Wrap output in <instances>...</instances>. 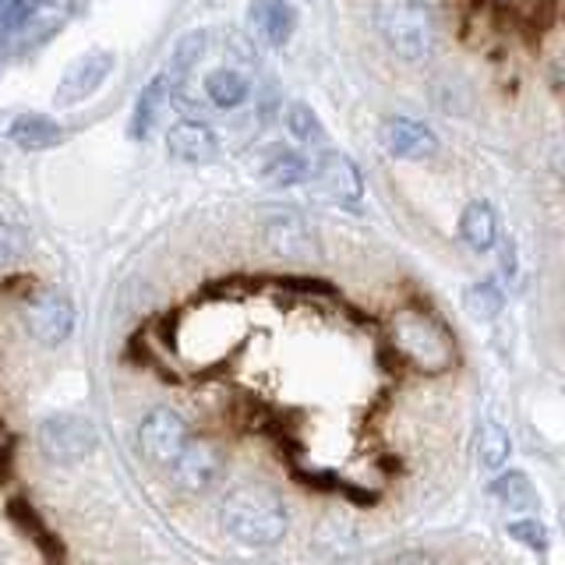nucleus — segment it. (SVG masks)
<instances>
[{
  "label": "nucleus",
  "instance_id": "1",
  "mask_svg": "<svg viewBox=\"0 0 565 565\" xmlns=\"http://www.w3.org/2000/svg\"><path fill=\"white\" fill-rule=\"evenodd\" d=\"M220 526L247 547H273L287 537L290 512L265 484H237L220 502Z\"/></svg>",
  "mask_w": 565,
  "mask_h": 565
},
{
  "label": "nucleus",
  "instance_id": "2",
  "mask_svg": "<svg viewBox=\"0 0 565 565\" xmlns=\"http://www.w3.org/2000/svg\"><path fill=\"white\" fill-rule=\"evenodd\" d=\"M371 18L388 50L403 61H428L435 53V18L420 0H375Z\"/></svg>",
  "mask_w": 565,
  "mask_h": 565
},
{
  "label": "nucleus",
  "instance_id": "3",
  "mask_svg": "<svg viewBox=\"0 0 565 565\" xmlns=\"http://www.w3.org/2000/svg\"><path fill=\"white\" fill-rule=\"evenodd\" d=\"M393 343L403 353V361H411L424 375H441L456 361V347L449 340V332L431 315L414 308H406L393 318Z\"/></svg>",
  "mask_w": 565,
  "mask_h": 565
},
{
  "label": "nucleus",
  "instance_id": "4",
  "mask_svg": "<svg viewBox=\"0 0 565 565\" xmlns=\"http://www.w3.org/2000/svg\"><path fill=\"white\" fill-rule=\"evenodd\" d=\"M35 441H40V452L50 459V463L75 467L96 452L99 431H96V424L82 414H53L40 424Z\"/></svg>",
  "mask_w": 565,
  "mask_h": 565
},
{
  "label": "nucleus",
  "instance_id": "5",
  "mask_svg": "<svg viewBox=\"0 0 565 565\" xmlns=\"http://www.w3.org/2000/svg\"><path fill=\"white\" fill-rule=\"evenodd\" d=\"M188 420L177 411H152L138 428V449L156 470H170L173 459L188 446Z\"/></svg>",
  "mask_w": 565,
  "mask_h": 565
},
{
  "label": "nucleus",
  "instance_id": "6",
  "mask_svg": "<svg viewBox=\"0 0 565 565\" xmlns=\"http://www.w3.org/2000/svg\"><path fill=\"white\" fill-rule=\"evenodd\" d=\"M226 467L223 459V449L216 446V441L209 438H188L184 452L173 459V484L188 491V494H199V491H209L212 484L220 481V473Z\"/></svg>",
  "mask_w": 565,
  "mask_h": 565
},
{
  "label": "nucleus",
  "instance_id": "7",
  "mask_svg": "<svg viewBox=\"0 0 565 565\" xmlns=\"http://www.w3.org/2000/svg\"><path fill=\"white\" fill-rule=\"evenodd\" d=\"M25 329L35 343L57 347L67 340L71 329H75V308H71V300L64 294L46 290L25 305Z\"/></svg>",
  "mask_w": 565,
  "mask_h": 565
},
{
  "label": "nucleus",
  "instance_id": "8",
  "mask_svg": "<svg viewBox=\"0 0 565 565\" xmlns=\"http://www.w3.org/2000/svg\"><path fill=\"white\" fill-rule=\"evenodd\" d=\"M117 57L110 50H88L75 64H67L64 78L57 82V93H53V103L57 106H75L82 99H88L96 88L110 78Z\"/></svg>",
  "mask_w": 565,
  "mask_h": 565
},
{
  "label": "nucleus",
  "instance_id": "9",
  "mask_svg": "<svg viewBox=\"0 0 565 565\" xmlns=\"http://www.w3.org/2000/svg\"><path fill=\"white\" fill-rule=\"evenodd\" d=\"M379 141L388 156L396 159H431L438 152V138L428 124L414 117H388L379 128Z\"/></svg>",
  "mask_w": 565,
  "mask_h": 565
},
{
  "label": "nucleus",
  "instance_id": "10",
  "mask_svg": "<svg viewBox=\"0 0 565 565\" xmlns=\"http://www.w3.org/2000/svg\"><path fill=\"white\" fill-rule=\"evenodd\" d=\"M247 29H252V40L265 46H287L297 29V11L290 0H252L247 4Z\"/></svg>",
  "mask_w": 565,
  "mask_h": 565
},
{
  "label": "nucleus",
  "instance_id": "11",
  "mask_svg": "<svg viewBox=\"0 0 565 565\" xmlns=\"http://www.w3.org/2000/svg\"><path fill=\"white\" fill-rule=\"evenodd\" d=\"M311 173H318L322 188L340 205H361V199H364V181H361V170L353 167L350 156H343V152H326L311 167Z\"/></svg>",
  "mask_w": 565,
  "mask_h": 565
},
{
  "label": "nucleus",
  "instance_id": "12",
  "mask_svg": "<svg viewBox=\"0 0 565 565\" xmlns=\"http://www.w3.org/2000/svg\"><path fill=\"white\" fill-rule=\"evenodd\" d=\"M0 135L11 138L18 149L25 152H46V149H57L61 141L67 138L64 128L57 120H50L43 114H18L8 117V124H0Z\"/></svg>",
  "mask_w": 565,
  "mask_h": 565
},
{
  "label": "nucleus",
  "instance_id": "13",
  "mask_svg": "<svg viewBox=\"0 0 565 565\" xmlns=\"http://www.w3.org/2000/svg\"><path fill=\"white\" fill-rule=\"evenodd\" d=\"M167 149L181 163H209V159H216L220 141L212 135V128H205L199 120H177L167 131Z\"/></svg>",
  "mask_w": 565,
  "mask_h": 565
},
{
  "label": "nucleus",
  "instance_id": "14",
  "mask_svg": "<svg viewBox=\"0 0 565 565\" xmlns=\"http://www.w3.org/2000/svg\"><path fill=\"white\" fill-rule=\"evenodd\" d=\"M265 237H269L273 252L282 258H297L305 262L315 255V241H311V230L308 223L297 216V212H279L269 223H265Z\"/></svg>",
  "mask_w": 565,
  "mask_h": 565
},
{
  "label": "nucleus",
  "instance_id": "15",
  "mask_svg": "<svg viewBox=\"0 0 565 565\" xmlns=\"http://www.w3.org/2000/svg\"><path fill=\"white\" fill-rule=\"evenodd\" d=\"M173 93H177V85L167 75L152 78L146 88H141V96L135 103V114H131V138H149L152 135L156 120H159V114H163V106L170 103Z\"/></svg>",
  "mask_w": 565,
  "mask_h": 565
},
{
  "label": "nucleus",
  "instance_id": "16",
  "mask_svg": "<svg viewBox=\"0 0 565 565\" xmlns=\"http://www.w3.org/2000/svg\"><path fill=\"white\" fill-rule=\"evenodd\" d=\"M252 96V82H247L237 67H216L205 75V99L220 110H237L241 103Z\"/></svg>",
  "mask_w": 565,
  "mask_h": 565
},
{
  "label": "nucleus",
  "instance_id": "17",
  "mask_svg": "<svg viewBox=\"0 0 565 565\" xmlns=\"http://www.w3.org/2000/svg\"><path fill=\"white\" fill-rule=\"evenodd\" d=\"M459 237H463L473 252H488L499 241V220L488 202H470L459 216Z\"/></svg>",
  "mask_w": 565,
  "mask_h": 565
},
{
  "label": "nucleus",
  "instance_id": "18",
  "mask_svg": "<svg viewBox=\"0 0 565 565\" xmlns=\"http://www.w3.org/2000/svg\"><path fill=\"white\" fill-rule=\"evenodd\" d=\"M262 173H265V181L276 184V188H294V184L308 181V177H311V163H308V156H300V152L273 149L269 163L262 167Z\"/></svg>",
  "mask_w": 565,
  "mask_h": 565
},
{
  "label": "nucleus",
  "instance_id": "19",
  "mask_svg": "<svg viewBox=\"0 0 565 565\" xmlns=\"http://www.w3.org/2000/svg\"><path fill=\"white\" fill-rule=\"evenodd\" d=\"M512 456V438L502 424L494 420H484L481 428H477V459H481L484 470H502Z\"/></svg>",
  "mask_w": 565,
  "mask_h": 565
},
{
  "label": "nucleus",
  "instance_id": "20",
  "mask_svg": "<svg viewBox=\"0 0 565 565\" xmlns=\"http://www.w3.org/2000/svg\"><path fill=\"white\" fill-rule=\"evenodd\" d=\"M205 50H209V32H202V29H199V32L181 35V40H177V46H173V53H170L167 78H170L177 88H181L184 75H188V71L205 57Z\"/></svg>",
  "mask_w": 565,
  "mask_h": 565
},
{
  "label": "nucleus",
  "instance_id": "21",
  "mask_svg": "<svg viewBox=\"0 0 565 565\" xmlns=\"http://www.w3.org/2000/svg\"><path fill=\"white\" fill-rule=\"evenodd\" d=\"M491 494H494V499H499L502 505H509V509H530V505L537 502L534 484H530V477L520 473V470L502 473L499 481L491 484Z\"/></svg>",
  "mask_w": 565,
  "mask_h": 565
},
{
  "label": "nucleus",
  "instance_id": "22",
  "mask_svg": "<svg viewBox=\"0 0 565 565\" xmlns=\"http://www.w3.org/2000/svg\"><path fill=\"white\" fill-rule=\"evenodd\" d=\"M502 290H499V282H491V279H484V282H473V287H467V294H463V305H467V311L473 315V318H481V322H488V318H494L502 311Z\"/></svg>",
  "mask_w": 565,
  "mask_h": 565
},
{
  "label": "nucleus",
  "instance_id": "23",
  "mask_svg": "<svg viewBox=\"0 0 565 565\" xmlns=\"http://www.w3.org/2000/svg\"><path fill=\"white\" fill-rule=\"evenodd\" d=\"M315 547L322 555H343L347 547H353V526L343 516H326L315 534Z\"/></svg>",
  "mask_w": 565,
  "mask_h": 565
},
{
  "label": "nucleus",
  "instance_id": "24",
  "mask_svg": "<svg viewBox=\"0 0 565 565\" xmlns=\"http://www.w3.org/2000/svg\"><path fill=\"white\" fill-rule=\"evenodd\" d=\"M287 128L297 141H305V146H318V141H326V128H322V120H318V114L311 110V106L305 103H294L290 110H287Z\"/></svg>",
  "mask_w": 565,
  "mask_h": 565
},
{
  "label": "nucleus",
  "instance_id": "25",
  "mask_svg": "<svg viewBox=\"0 0 565 565\" xmlns=\"http://www.w3.org/2000/svg\"><path fill=\"white\" fill-rule=\"evenodd\" d=\"M505 530H509L512 541L526 544L530 552H547V530H544L541 520H512Z\"/></svg>",
  "mask_w": 565,
  "mask_h": 565
},
{
  "label": "nucleus",
  "instance_id": "26",
  "mask_svg": "<svg viewBox=\"0 0 565 565\" xmlns=\"http://www.w3.org/2000/svg\"><path fill=\"white\" fill-rule=\"evenodd\" d=\"M35 14V0H0V29H22L32 22Z\"/></svg>",
  "mask_w": 565,
  "mask_h": 565
},
{
  "label": "nucleus",
  "instance_id": "27",
  "mask_svg": "<svg viewBox=\"0 0 565 565\" xmlns=\"http://www.w3.org/2000/svg\"><path fill=\"white\" fill-rule=\"evenodd\" d=\"M25 252V237L14 223L0 220V265H14Z\"/></svg>",
  "mask_w": 565,
  "mask_h": 565
},
{
  "label": "nucleus",
  "instance_id": "28",
  "mask_svg": "<svg viewBox=\"0 0 565 565\" xmlns=\"http://www.w3.org/2000/svg\"><path fill=\"white\" fill-rule=\"evenodd\" d=\"M388 565H435L428 555H420V552H406V555H396Z\"/></svg>",
  "mask_w": 565,
  "mask_h": 565
},
{
  "label": "nucleus",
  "instance_id": "29",
  "mask_svg": "<svg viewBox=\"0 0 565 565\" xmlns=\"http://www.w3.org/2000/svg\"><path fill=\"white\" fill-rule=\"evenodd\" d=\"M40 4H57V0H40Z\"/></svg>",
  "mask_w": 565,
  "mask_h": 565
}]
</instances>
